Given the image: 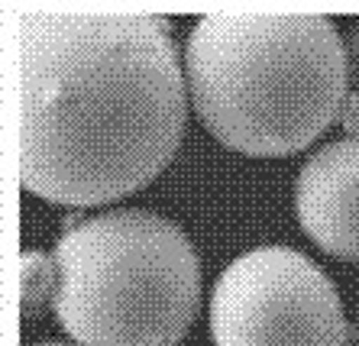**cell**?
I'll return each instance as SVG.
<instances>
[{
	"mask_svg": "<svg viewBox=\"0 0 359 346\" xmlns=\"http://www.w3.org/2000/svg\"><path fill=\"white\" fill-rule=\"evenodd\" d=\"M20 178L52 204H110L149 185L188 117L184 55L165 17L17 10Z\"/></svg>",
	"mask_w": 359,
	"mask_h": 346,
	"instance_id": "1",
	"label": "cell"
},
{
	"mask_svg": "<svg viewBox=\"0 0 359 346\" xmlns=\"http://www.w3.org/2000/svg\"><path fill=\"white\" fill-rule=\"evenodd\" d=\"M188 101L243 155H292L340 120L346 43L324 13H204L184 43Z\"/></svg>",
	"mask_w": 359,
	"mask_h": 346,
	"instance_id": "2",
	"label": "cell"
},
{
	"mask_svg": "<svg viewBox=\"0 0 359 346\" xmlns=\"http://www.w3.org/2000/svg\"><path fill=\"white\" fill-rule=\"evenodd\" d=\"M52 307L81 346H175L201 301V262L184 230L149 211L72 220L55 249Z\"/></svg>",
	"mask_w": 359,
	"mask_h": 346,
	"instance_id": "3",
	"label": "cell"
},
{
	"mask_svg": "<svg viewBox=\"0 0 359 346\" xmlns=\"http://www.w3.org/2000/svg\"><path fill=\"white\" fill-rule=\"evenodd\" d=\"M350 333L334 282L292 246L236 256L210 291L214 346H346Z\"/></svg>",
	"mask_w": 359,
	"mask_h": 346,
	"instance_id": "4",
	"label": "cell"
},
{
	"mask_svg": "<svg viewBox=\"0 0 359 346\" xmlns=\"http://www.w3.org/2000/svg\"><path fill=\"white\" fill-rule=\"evenodd\" d=\"M294 214L324 253L359 262V139L311 152L294 181Z\"/></svg>",
	"mask_w": 359,
	"mask_h": 346,
	"instance_id": "5",
	"label": "cell"
},
{
	"mask_svg": "<svg viewBox=\"0 0 359 346\" xmlns=\"http://www.w3.org/2000/svg\"><path fill=\"white\" fill-rule=\"evenodd\" d=\"M55 259L36 249L23 253V265H20V282H23V314L33 317L36 311H42V304L52 301L55 295Z\"/></svg>",
	"mask_w": 359,
	"mask_h": 346,
	"instance_id": "6",
	"label": "cell"
},
{
	"mask_svg": "<svg viewBox=\"0 0 359 346\" xmlns=\"http://www.w3.org/2000/svg\"><path fill=\"white\" fill-rule=\"evenodd\" d=\"M346 43V75H350V91H359V20L343 36Z\"/></svg>",
	"mask_w": 359,
	"mask_h": 346,
	"instance_id": "7",
	"label": "cell"
},
{
	"mask_svg": "<svg viewBox=\"0 0 359 346\" xmlns=\"http://www.w3.org/2000/svg\"><path fill=\"white\" fill-rule=\"evenodd\" d=\"M340 123H343V130H346V136H356V139H359V91L346 94V104H343Z\"/></svg>",
	"mask_w": 359,
	"mask_h": 346,
	"instance_id": "8",
	"label": "cell"
},
{
	"mask_svg": "<svg viewBox=\"0 0 359 346\" xmlns=\"http://www.w3.org/2000/svg\"><path fill=\"white\" fill-rule=\"evenodd\" d=\"M42 346H68V343H42Z\"/></svg>",
	"mask_w": 359,
	"mask_h": 346,
	"instance_id": "9",
	"label": "cell"
}]
</instances>
